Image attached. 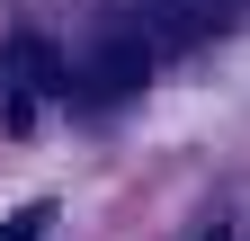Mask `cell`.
I'll use <instances>...</instances> for the list:
<instances>
[{"mask_svg": "<svg viewBox=\"0 0 250 241\" xmlns=\"http://www.w3.org/2000/svg\"><path fill=\"white\" fill-rule=\"evenodd\" d=\"M214 27H224V9H214V0H143V45L152 54H179V45H197V36H214Z\"/></svg>", "mask_w": 250, "mask_h": 241, "instance_id": "cell-2", "label": "cell"}, {"mask_svg": "<svg viewBox=\"0 0 250 241\" xmlns=\"http://www.w3.org/2000/svg\"><path fill=\"white\" fill-rule=\"evenodd\" d=\"M72 80H81V99H89V107L134 99V89L152 80V45H143V27H107V36L81 54V72H72Z\"/></svg>", "mask_w": 250, "mask_h": 241, "instance_id": "cell-1", "label": "cell"}, {"mask_svg": "<svg viewBox=\"0 0 250 241\" xmlns=\"http://www.w3.org/2000/svg\"><path fill=\"white\" fill-rule=\"evenodd\" d=\"M36 223H54V205H18V215H0V241H36Z\"/></svg>", "mask_w": 250, "mask_h": 241, "instance_id": "cell-3", "label": "cell"}, {"mask_svg": "<svg viewBox=\"0 0 250 241\" xmlns=\"http://www.w3.org/2000/svg\"><path fill=\"white\" fill-rule=\"evenodd\" d=\"M197 241H232V232H224V223H197Z\"/></svg>", "mask_w": 250, "mask_h": 241, "instance_id": "cell-4", "label": "cell"}]
</instances>
